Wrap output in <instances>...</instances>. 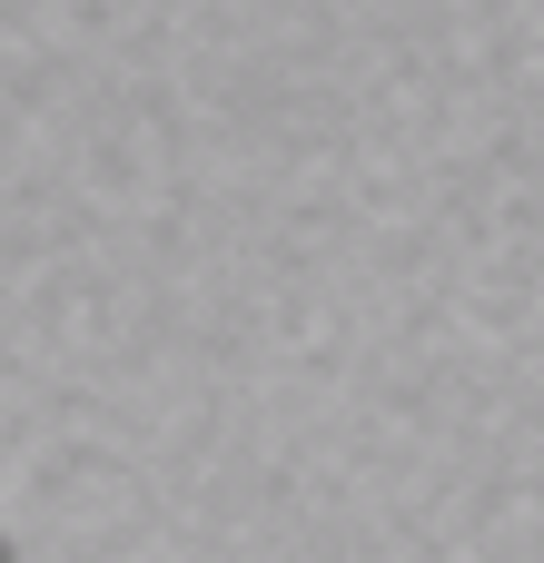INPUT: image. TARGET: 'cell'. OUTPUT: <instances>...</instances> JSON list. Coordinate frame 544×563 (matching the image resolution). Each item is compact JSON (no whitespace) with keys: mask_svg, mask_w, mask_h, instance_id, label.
<instances>
[{"mask_svg":"<svg viewBox=\"0 0 544 563\" xmlns=\"http://www.w3.org/2000/svg\"><path fill=\"white\" fill-rule=\"evenodd\" d=\"M0 563H20V544H10V534H0Z\"/></svg>","mask_w":544,"mask_h":563,"instance_id":"6da1fadb","label":"cell"}]
</instances>
